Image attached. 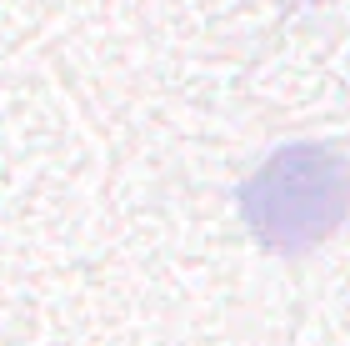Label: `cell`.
Listing matches in <instances>:
<instances>
[{
	"label": "cell",
	"mask_w": 350,
	"mask_h": 346,
	"mask_svg": "<svg viewBox=\"0 0 350 346\" xmlns=\"http://www.w3.org/2000/svg\"><path fill=\"white\" fill-rule=\"evenodd\" d=\"M241 216L265 251L300 256L336 236L350 216V161L336 146L300 140L256 166L241 191Z\"/></svg>",
	"instance_id": "1"
}]
</instances>
